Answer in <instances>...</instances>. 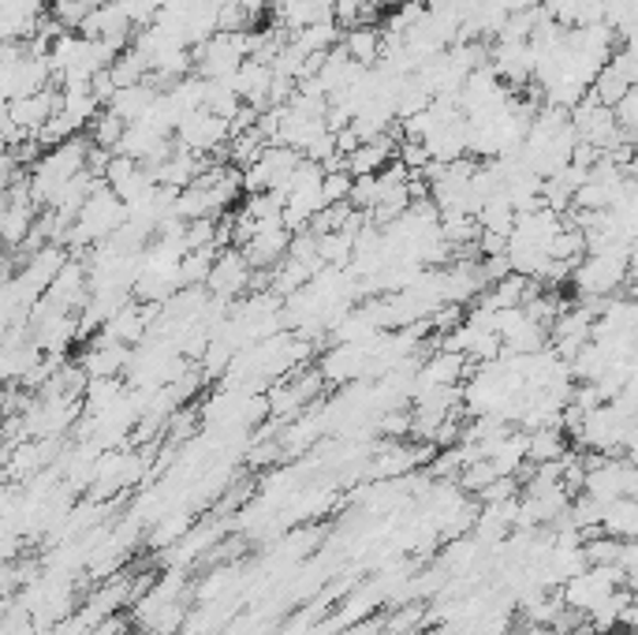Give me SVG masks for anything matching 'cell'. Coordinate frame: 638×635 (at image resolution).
Wrapping results in <instances>:
<instances>
[{"instance_id":"cell-1","label":"cell","mask_w":638,"mask_h":635,"mask_svg":"<svg viewBox=\"0 0 638 635\" xmlns=\"http://www.w3.org/2000/svg\"><path fill=\"white\" fill-rule=\"evenodd\" d=\"M631 277V254H586L571 270V284L579 296H616Z\"/></svg>"},{"instance_id":"cell-2","label":"cell","mask_w":638,"mask_h":635,"mask_svg":"<svg viewBox=\"0 0 638 635\" xmlns=\"http://www.w3.org/2000/svg\"><path fill=\"white\" fill-rule=\"evenodd\" d=\"M172 135H175V146H180V150L198 154V158H220V161H225L228 124L220 116L206 113V109L183 116L180 124H175Z\"/></svg>"},{"instance_id":"cell-3","label":"cell","mask_w":638,"mask_h":635,"mask_svg":"<svg viewBox=\"0 0 638 635\" xmlns=\"http://www.w3.org/2000/svg\"><path fill=\"white\" fill-rule=\"evenodd\" d=\"M206 288H209V296L220 299V303H232V299L243 296L247 288H254V270H251V262L243 259L239 247H225V251H217L213 270L206 277Z\"/></svg>"},{"instance_id":"cell-4","label":"cell","mask_w":638,"mask_h":635,"mask_svg":"<svg viewBox=\"0 0 638 635\" xmlns=\"http://www.w3.org/2000/svg\"><path fill=\"white\" fill-rule=\"evenodd\" d=\"M57 109H60L57 90H38V94L8 101V124H12L20 135H26V139H34V135L49 124V116L57 113Z\"/></svg>"},{"instance_id":"cell-5","label":"cell","mask_w":638,"mask_h":635,"mask_svg":"<svg viewBox=\"0 0 638 635\" xmlns=\"http://www.w3.org/2000/svg\"><path fill=\"white\" fill-rule=\"evenodd\" d=\"M157 94H161V90H157L150 79H143V82H135V87H119V90H113V98L105 101V109H109V113H113L124 127H132V124H138V120L150 116V109H153Z\"/></svg>"},{"instance_id":"cell-6","label":"cell","mask_w":638,"mask_h":635,"mask_svg":"<svg viewBox=\"0 0 638 635\" xmlns=\"http://www.w3.org/2000/svg\"><path fill=\"white\" fill-rule=\"evenodd\" d=\"M270 82H273V68H265V64H258V60H243L236 76L228 79V87L236 90V98L243 101V105L265 109V98H270Z\"/></svg>"},{"instance_id":"cell-7","label":"cell","mask_w":638,"mask_h":635,"mask_svg":"<svg viewBox=\"0 0 638 635\" xmlns=\"http://www.w3.org/2000/svg\"><path fill=\"white\" fill-rule=\"evenodd\" d=\"M392 158H396V139H392V132H385L369 143H358L355 150L348 154V172L351 177H374V172H381Z\"/></svg>"},{"instance_id":"cell-8","label":"cell","mask_w":638,"mask_h":635,"mask_svg":"<svg viewBox=\"0 0 638 635\" xmlns=\"http://www.w3.org/2000/svg\"><path fill=\"white\" fill-rule=\"evenodd\" d=\"M340 49H344L358 68H374L377 57H381V31L369 23H355L344 38H340Z\"/></svg>"},{"instance_id":"cell-9","label":"cell","mask_w":638,"mask_h":635,"mask_svg":"<svg viewBox=\"0 0 638 635\" xmlns=\"http://www.w3.org/2000/svg\"><path fill=\"white\" fill-rule=\"evenodd\" d=\"M340 38H344V34H340V23L329 20V23H310V26H303V31H295L292 45L303 57H326L329 49H337Z\"/></svg>"},{"instance_id":"cell-10","label":"cell","mask_w":638,"mask_h":635,"mask_svg":"<svg viewBox=\"0 0 638 635\" xmlns=\"http://www.w3.org/2000/svg\"><path fill=\"white\" fill-rule=\"evenodd\" d=\"M590 98H594L597 101V105H605V109H613L616 105V101L619 98H624L627 94V90H635L631 87V82H627L624 76H619V71L613 68V64H605V68H601L597 71V76H594V82H590Z\"/></svg>"},{"instance_id":"cell-11","label":"cell","mask_w":638,"mask_h":635,"mask_svg":"<svg viewBox=\"0 0 638 635\" xmlns=\"http://www.w3.org/2000/svg\"><path fill=\"white\" fill-rule=\"evenodd\" d=\"M90 124H94V139H90V143L101 146V150H113V146L119 143V135H124V124H119V120L109 113V109H105V113H98L94 120H90Z\"/></svg>"},{"instance_id":"cell-12","label":"cell","mask_w":638,"mask_h":635,"mask_svg":"<svg viewBox=\"0 0 638 635\" xmlns=\"http://www.w3.org/2000/svg\"><path fill=\"white\" fill-rule=\"evenodd\" d=\"M348 191H351V172H326L321 180V195H326V206H337V202H348Z\"/></svg>"}]
</instances>
